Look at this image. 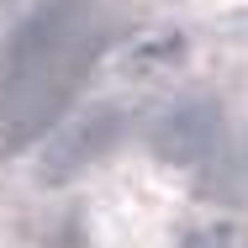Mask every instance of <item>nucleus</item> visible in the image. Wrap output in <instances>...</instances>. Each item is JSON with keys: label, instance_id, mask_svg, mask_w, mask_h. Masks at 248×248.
Instances as JSON below:
<instances>
[{"label": "nucleus", "instance_id": "nucleus-3", "mask_svg": "<svg viewBox=\"0 0 248 248\" xmlns=\"http://www.w3.org/2000/svg\"><path fill=\"white\" fill-rule=\"evenodd\" d=\"M174 58H180V32H148V37H138L132 48L116 58V69H122V74H132V79H143V74L169 69Z\"/></svg>", "mask_w": 248, "mask_h": 248}, {"label": "nucleus", "instance_id": "nucleus-2", "mask_svg": "<svg viewBox=\"0 0 248 248\" xmlns=\"http://www.w3.org/2000/svg\"><path fill=\"white\" fill-rule=\"evenodd\" d=\"M217 148H222V111L206 95L174 100L153 122V153L169 164H206Z\"/></svg>", "mask_w": 248, "mask_h": 248}, {"label": "nucleus", "instance_id": "nucleus-1", "mask_svg": "<svg viewBox=\"0 0 248 248\" xmlns=\"http://www.w3.org/2000/svg\"><path fill=\"white\" fill-rule=\"evenodd\" d=\"M116 138H122V111L116 106H90L79 116H63L43 138V148H37V180L43 185H63V180L85 174Z\"/></svg>", "mask_w": 248, "mask_h": 248}]
</instances>
